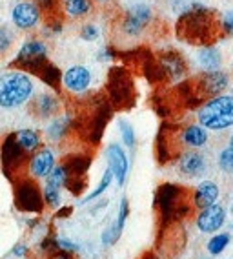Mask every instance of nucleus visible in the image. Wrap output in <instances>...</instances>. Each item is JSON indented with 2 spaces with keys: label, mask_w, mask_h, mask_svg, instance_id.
I'll list each match as a JSON object with an SVG mask.
<instances>
[{
  "label": "nucleus",
  "mask_w": 233,
  "mask_h": 259,
  "mask_svg": "<svg viewBox=\"0 0 233 259\" xmlns=\"http://www.w3.org/2000/svg\"><path fill=\"white\" fill-rule=\"evenodd\" d=\"M179 37L188 40L190 44H206L217 40L224 35L222 24L215 17L213 11L206 10L204 6H193L190 11L182 15L177 24Z\"/></svg>",
  "instance_id": "f257e3e1"
},
{
  "label": "nucleus",
  "mask_w": 233,
  "mask_h": 259,
  "mask_svg": "<svg viewBox=\"0 0 233 259\" xmlns=\"http://www.w3.org/2000/svg\"><path fill=\"white\" fill-rule=\"evenodd\" d=\"M33 80L24 71H8L0 77V108H19L31 99Z\"/></svg>",
  "instance_id": "f03ea898"
},
{
  "label": "nucleus",
  "mask_w": 233,
  "mask_h": 259,
  "mask_svg": "<svg viewBox=\"0 0 233 259\" xmlns=\"http://www.w3.org/2000/svg\"><path fill=\"white\" fill-rule=\"evenodd\" d=\"M199 124L206 130H226L233 126V97L217 95L204 102L197 113Z\"/></svg>",
  "instance_id": "7ed1b4c3"
},
{
  "label": "nucleus",
  "mask_w": 233,
  "mask_h": 259,
  "mask_svg": "<svg viewBox=\"0 0 233 259\" xmlns=\"http://www.w3.org/2000/svg\"><path fill=\"white\" fill-rule=\"evenodd\" d=\"M13 64L19 66L20 70H28L38 75L47 64V46L42 40H28L20 48Z\"/></svg>",
  "instance_id": "20e7f679"
},
{
  "label": "nucleus",
  "mask_w": 233,
  "mask_h": 259,
  "mask_svg": "<svg viewBox=\"0 0 233 259\" xmlns=\"http://www.w3.org/2000/svg\"><path fill=\"white\" fill-rule=\"evenodd\" d=\"M15 199H17V206H19L20 210H24V212L38 213L42 210V203H44L42 192L38 190V186L35 185L33 179L20 181V185L17 186Z\"/></svg>",
  "instance_id": "39448f33"
},
{
  "label": "nucleus",
  "mask_w": 233,
  "mask_h": 259,
  "mask_svg": "<svg viewBox=\"0 0 233 259\" xmlns=\"http://www.w3.org/2000/svg\"><path fill=\"white\" fill-rule=\"evenodd\" d=\"M228 86V75L222 73V71L215 70V71H204L202 75H199L195 80V92L199 97H217L226 90Z\"/></svg>",
  "instance_id": "423d86ee"
},
{
  "label": "nucleus",
  "mask_w": 233,
  "mask_h": 259,
  "mask_svg": "<svg viewBox=\"0 0 233 259\" xmlns=\"http://www.w3.org/2000/svg\"><path fill=\"white\" fill-rule=\"evenodd\" d=\"M151 22V10L146 4H135L133 8L126 11L124 20H122V31L130 35V37H137L142 33V29Z\"/></svg>",
  "instance_id": "0eeeda50"
},
{
  "label": "nucleus",
  "mask_w": 233,
  "mask_h": 259,
  "mask_svg": "<svg viewBox=\"0 0 233 259\" xmlns=\"http://www.w3.org/2000/svg\"><path fill=\"white\" fill-rule=\"evenodd\" d=\"M40 17H42V11L37 2H31V0H22L11 11V20L19 29H33L40 22Z\"/></svg>",
  "instance_id": "6e6552de"
},
{
  "label": "nucleus",
  "mask_w": 233,
  "mask_h": 259,
  "mask_svg": "<svg viewBox=\"0 0 233 259\" xmlns=\"http://www.w3.org/2000/svg\"><path fill=\"white\" fill-rule=\"evenodd\" d=\"M107 155V164H109V170L113 171V179L116 181V185L122 186L126 183L128 177V170H130V161H128L126 152L122 150L121 144L111 143L106 150Z\"/></svg>",
  "instance_id": "1a4fd4ad"
},
{
  "label": "nucleus",
  "mask_w": 233,
  "mask_h": 259,
  "mask_svg": "<svg viewBox=\"0 0 233 259\" xmlns=\"http://www.w3.org/2000/svg\"><path fill=\"white\" fill-rule=\"evenodd\" d=\"M224 221H226V210H224L222 204L215 203L199 212V215L195 219V225L202 234H213V232L222 228Z\"/></svg>",
  "instance_id": "9d476101"
},
{
  "label": "nucleus",
  "mask_w": 233,
  "mask_h": 259,
  "mask_svg": "<svg viewBox=\"0 0 233 259\" xmlns=\"http://www.w3.org/2000/svg\"><path fill=\"white\" fill-rule=\"evenodd\" d=\"M55 168V153L49 148H40L28 161V174L31 179H46Z\"/></svg>",
  "instance_id": "9b49d317"
},
{
  "label": "nucleus",
  "mask_w": 233,
  "mask_h": 259,
  "mask_svg": "<svg viewBox=\"0 0 233 259\" xmlns=\"http://www.w3.org/2000/svg\"><path fill=\"white\" fill-rule=\"evenodd\" d=\"M91 84V71L86 66H71L62 77V86L71 93H84Z\"/></svg>",
  "instance_id": "f8f14e48"
},
{
  "label": "nucleus",
  "mask_w": 233,
  "mask_h": 259,
  "mask_svg": "<svg viewBox=\"0 0 233 259\" xmlns=\"http://www.w3.org/2000/svg\"><path fill=\"white\" fill-rule=\"evenodd\" d=\"M219 194L220 190L217 186V183H213V181H202L201 185L195 188V192H193V206L197 210L208 208V206L217 203Z\"/></svg>",
  "instance_id": "ddd939ff"
},
{
  "label": "nucleus",
  "mask_w": 233,
  "mask_h": 259,
  "mask_svg": "<svg viewBox=\"0 0 233 259\" xmlns=\"http://www.w3.org/2000/svg\"><path fill=\"white\" fill-rule=\"evenodd\" d=\"M179 170L188 177H197V176H202L206 170V161H204V155L199 152H186L182 153L181 157H179Z\"/></svg>",
  "instance_id": "4468645a"
},
{
  "label": "nucleus",
  "mask_w": 233,
  "mask_h": 259,
  "mask_svg": "<svg viewBox=\"0 0 233 259\" xmlns=\"http://www.w3.org/2000/svg\"><path fill=\"white\" fill-rule=\"evenodd\" d=\"M128 213H130V203L128 199L121 201V206H119V215H116V221L113 223L111 227L106 228L102 234V243L104 245H115L119 237H121L122 230H124V225H126Z\"/></svg>",
  "instance_id": "2eb2a0df"
},
{
  "label": "nucleus",
  "mask_w": 233,
  "mask_h": 259,
  "mask_svg": "<svg viewBox=\"0 0 233 259\" xmlns=\"http://www.w3.org/2000/svg\"><path fill=\"white\" fill-rule=\"evenodd\" d=\"M24 155H26V152H24L22 148H20L19 144H17V141H15L13 135H10L8 139H6V143L2 144V159H4V164L11 170H15V168H20L24 164Z\"/></svg>",
  "instance_id": "dca6fc26"
},
{
  "label": "nucleus",
  "mask_w": 233,
  "mask_h": 259,
  "mask_svg": "<svg viewBox=\"0 0 233 259\" xmlns=\"http://www.w3.org/2000/svg\"><path fill=\"white\" fill-rule=\"evenodd\" d=\"M181 141L188 148H202L208 143V132L201 124H190L182 130Z\"/></svg>",
  "instance_id": "f3484780"
},
{
  "label": "nucleus",
  "mask_w": 233,
  "mask_h": 259,
  "mask_svg": "<svg viewBox=\"0 0 233 259\" xmlns=\"http://www.w3.org/2000/svg\"><path fill=\"white\" fill-rule=\"evenodd\" d=\"M13 137H15V141H17V144H19L26 153L37 152V150L40 148V144H42L40 134H38L37 130H31V128L19 130L17 134H13Z\"/></svg>",
  "instance_id": "a211bd4d"
},
{
  "label": "nucleus",
  "mask_w": 233,
  "mask_h": 259,
  "mask_svg": "<svg viewBox=\"0 0 233 259\" xmlns=\"http://www.w3.org/2000/svg\"><path fill=\"white\" fill-rule=\"evenodd\" d=\"M33 106H35V111H37V115H40L42 119H47V117H53L59 113L61 110V102L55 95L51 93H42V95H38L33 102Z\"/></svg>",
  "instance_id": "6ab92c4d"
},
{
  "label": "nucleus",
  "mask_w": 233,
  "mask_h": 259,
  "mask_svg": "<svg viewBox=\"0 0 233 259\" xmlns=\"http://www.w3.org/2000/svg\"><path fill=\"white\" fill-rule=\"evenodd\" d=\"M162 71L168 73L171 79H181L186 73V62L177 53H166L162 57Z\"/></svg>",
  "instance_id": "aec40b11"
},
{
  "label": "nucleus",
  "mask_w": 233,
  "mask_h": 259,
  "mask_svg": "<svg viewBox=\"0 0 233 259\" xmlns=\"http://www.w3.org/2000/svg\"><path fill=\"white\" fill-rule=\"evenodd\" d=\"M70 124H71V119L68 115H61L56 117V119L51 120V124L47 126L46 134L47 137L51 141H62L68 134V130H70Z\"/></svg>",
  "instance_id": "412c9836"
},
{
  "label": "nucleus",
  "mask_w": 233,
  "mask_h": 259,
  "mask_svg": "<svg viewBox=\"0 0 233 259\" xmlns=\"http://www.w3.org/2000/svg\"><path fill=\"white\" fill-rule=\"evenodd\" d=\"M199 62H201L202 68H204V70H208V71L219 70V66H220V53H219V50H215L213 46L202 48L201 53H199Z\"/></svg>",
  "instance_id": "4be33fe9"
},
{
  "label": "nucleus",
  "mask_w": 233,
  "mask_h": 259,
  "mask_svg": "<svg viewBox=\"0 0 233 259\" xmlns=\"http://www.w3.org/2000/svg\"><path fill=\"white\" fill-rule=\"evenodd\" d=\"M68 181H70V168L64 162V164H55V168L47 174L46 185L62 188V186H68Z\"/></svg>",
  "instance_id": "5701e85b"
},
{
  "label": "nucleus",
  "mask_w": 233,
  "mask_h": 259,
  "mask_svg": "<svg viewBox=\"0 0 233 259\" xmlns=\"http://www.w3.org/2000/svg\"><path fill=\"white\" fill-rule=\"evenodd\" d=\"M64 11L66 15H70L73 19L86 17L91 11V0H66Z\"/></svg>",
  "instance_id": "b1692460"
},
{
  "label": "nucleus",
  "mask_w": 233,
  "mask_h": 259,
  "mask_svg": "<svg viewBox=\"0 0 233 259\" xmlns=\"http://www.w3.org/2000/svg\"><path fill=\"white\" fill-rule=\"evenodd\" d=\"M111 181H113V171L109 170V168H106V171H104V176H102V179H100V183H98V186L93 190V192H91V194L86 195L84 199H82V204L89 203V201H93V199H97V197H100V195H102L104 192L109 188Z\"/></svg>",
  "instance_id": "393cba45"
},
{
  "label": "nucleus",
  "mask_w": 233,
  "mask_h": 259,
  "mask_svg": "<svg viewBox=\"0 0 233 259\" xmlns=\"http://www.w3.org/2000/svg\"><path fill=\"white\" fill-rule=\"evenodd\" d=\"M229 234H217V236H213L210 241H208V252H210L211 255H219L222 254L224 250H226V246L229 245Z\"/></svg>",
  "instance_id": "a878e982"
},
{
  "label": "nucleus",
  "mask_w": 233,
  "mask_h": 259,
  "mask_svg": "<svg viewBox=\"0 0 233 259\" xmlns=\"http://www.w3.org/2000/svg\"><path fill=\"white\" fill-rule=\"evenodd\" d=\"M42 197H44V203L47 206H51V208H59L61 206V188H55V186H49L46 185L42 190Z\"/></svg>",
  "instance_id": "bb28decb"
},
{
  "label": "nucleus",
  "mask_w": 233,
  "mask_h": 259,
  "mask_svg": "<svg viewBox=\"0 0 233 259\" xmlns=\"http://www.w3.org/2000/svg\"><path fill=\"white\" fill-rule=\"evenodd\" d=\"M13 40H15L13 31L10 28H6V26H0V57H4L11 50Z\"/></svg>",
  "instance_id": "cd10ccee"
},
{
  "label": "nucleus",
  "mask_w": 233,
  "mask_h": 259,
  "mask_svg": "<svg viewBox=\"0 0 233 259\" xmlns=\"http://www.w3.org/2000/svg\"><path fill=\"white\" fill-rule=\"evenodd\" d=\"M119 128H121V135L124 144H126L128 148H133L135 146V130L131 128L130 122H126L124 119L119 120Z\"/></svg>",
  "instance_id": "c85d7f7f"
},
{
  "label": "nucleus",
  "mask_w": 233,
  "mask_h": 259,
  "mask_svg": "<svg viewBox=\"0 0 233 259\" xmlns=\"http://www.w3.org/2000/svg\"><path fill=\"white\" fill-rule=\"evenodd\" d=\"M53 245H55L56 250L62 252V254H73V252L79 250V246L75 245L73 241L64 239V237H56V239H53Z\"/></svg>",
  "instance_id": "c756f323"
},
{
  "label": "nucleus",
  "mask_w": 233,
  "mask_h": 259,
  "mask_svg": "<svg viewBox=\"0 0 233 259\" xmlns=\"http://www.w3.org/2000/svg\"><path fill=\"white\" fill-rule=\"evenodd\" d=\"M219 166L222 168L224 171H233V150L231 148H226L220 152Z\"/></svg>",
  "instance_id": "7c9ffc66"
},
{
  "label": "nucleus",
  "mask_w": 233,
  "mask_h": 259,
  "mask_svg": "<svg viewBox=\"0 0 233 259\" xmlns=\"http://www.w3.org/2000/svg\"><path fill=\"white\" fill-rule=\"evenodd\" d=\"M220 24H222V31L224 35H231L233 37V11H228L220 19Z\"/></svg>",
  "instance_id": "2f4dec72"
},
{
  "label": "nucleus",
  "mask_w": 233,
  "mask_h": 259,
  "mask_svg": "<svg viewBox=\"0 0 233 259\" xmlns=\"http://www.w3.org/2000/svg\"><path fill=\"white\" fill-rule=\"evenodd\" d=\"M80 37L84 38V40H95V38L98 37L97 26H93V24H88V26H84V28H82V31H80Z\"/></svg>",
  "instance_id": "473e14b6"
},
{
  "label": "nucleus",
  "mask_w": 233,
  "mask_h": 259,
  "mask_svg": "<svg viewBox=\"0 0 233 259\" xmlns=\"http://www.w3.org/2000/svg\"><path fill=\"white\" fill-rule=\"evenodd\" d=\"M26 254H28V246L22 245V243H20V245H17L13 248V255H17V257H24Z\"/></svg>",
  "instance_id": "72a5a7b5"
},
{
  "label": "nucleus",
  "mask_w": 233,
  "mask_h": 259,
  "mask_svg": "<svg viewBox=\"0 0 233 259\" xmlns=\"http://www.w3.org/2000/svg\"><path fill=\"white\" fill-rule=\"evenodd\" d=\"M51 259H71V257H70V254H62L61 252V254L55 255V257H51Z\"/></svg>",
  "instance_id": "f704fd0d"
},
{
  "label": "nucleus",
  "mask_w": 233,
  "mask_h": 259,
  "mask_svg": "<svg viewBox=\"0 0 233 259\" xmlns=\"http://www.w3.org/2000/svg\"><path fill=\"white\" fill-rule=\"evenodd\" d=\"M97 4H107V2H111V0H95Z\"/></svg>",
  "instance_id": "c9c22d12"
},
{
  "label": "nucleus",
  "mask_w": 233,
  "mask_h": 259,
  "mask_svg": "<svg viewBox=\"0 0 233 259\" xmlns=\"http://www.w3.org/2000/svg\"><path fill=\"white\" fill-rule=\"evenodd\" d=\"M229 148L233 150V135H231V139H229Z\"/></svg>",
  "instance_id": "e433bc0d"
},
{
  "label": "nucleus",
  "mask_w": 233,
  "mask_h": 259,
  "mask_svg": "<svg viewBox=\"0 0 233 259\" xmlns=\"http://www.w3.org/2000/svg\"><path fill=\"white\" fill-rule=\"evenodd\" d=\"M231 213H233V206H231Z\"/></svg>",
  "instance_id": "4c0bfd02"
},
{
  "label": "nucleus",
  "mask_w": 233,
  "mask_h": 259,
  "mask_svg": "<svg viewBox=\"0 0 233 259\" xmlns=\"http://www.w3.org/2000/svg\"><path fill=\"white\" fill-rule=\"evenodd\" d=\"M64 2H66V0H64Z\"/></svg>",
  "instance_id": "58836bf2"
}]
</instances>
